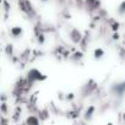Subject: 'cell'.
Listing matches in <instances>:
<instances>
[{"mask_svg": "<svg viewBox=\"0 0 125 125\" xmlns=\"http://www.w3.org/2000/svg\"><path fill=\"white\" fill-rule=\"evenodd\" d=\"M119 12L120 14H125V1H123L119 6Z\"/></svg>", "mask_w": 125, "mask_h": 125, "instance_id": "cell-1", "label": "cell"}, {"mask_svg": "<svg viewBox=\"0 0 125 125\" xmlns=\"http://www.w3.org/2000/svg\"><path fill=\"white\" fill-rule=\"evenodd\" d=\"M43 1H47V0H43Z\"/></svg>", "mask_w": 125, "mask_h": 125, "instance_id": "cell-2", "label": "cell"}]
</instances>
